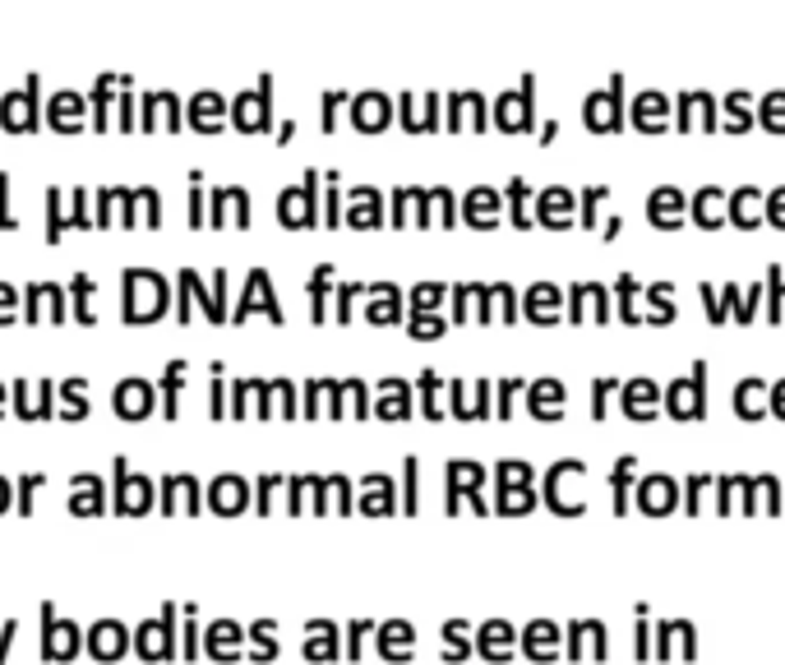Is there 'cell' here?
Here are the masks:
<instances>
[{
    "instance_id": "obj_18",
    "label": "cell",
    "mask_w": 785,
    "mask_h": 665,
    "mask_svg": "<svg viewBox=\"0 0 785 665\" xmlns=\"http://www.w3.org/2000/svg\"><path fill=\"white\" fill-rule=\"evenodd\" d=\"M513 647H518V629H513L508 619H485L481 629H476V652H481L485 661H508Z\"/></svg>"
},
{
    "instance_id": "obj_51",
    "label": "cell",
    "mask_w": 785,
    "mask_h": 665,
    "mask_svg": "<svg viewBox=\"0 0 785 665\" xmlns=\"http://www.w3.org/2000/svg\"><path fill=\"white\" fill-rule=\"evenodd\" d=\"M273 402H278V412H282V416H296V398H291V388H287V384H273Z\"/></svg>"
},
{
    "instance_id": "obj_6",
    "label": "cell",
    "mask_w": 785,
    "mask_h": 665,
    "mask_svg": "<svg viewBox=\"0 0 785 665\" xmlns=\"http://www.w3.org/2000/svg\"><path fill=\"white\" fill-rule=\"evenodd\" d=\"M582 476H587V462H578V458L555 462V467L541 476V504L550 508L555 518H582V499L568 495Z\"/></svg>"
},
{
    "instance_id": "obj_39",
    "label": "cell",
    "mask_w": 785,
    "mask_h": 665,
    "mask_svg": "<svg viewBox=\"0 0 785 665\" xmlns=\"http://www.w3.org/2000/svg\"><path fill=\"white\" fill-rule=\"evenodd\" d=\"M555 305H559V291L550 287V282H541V287L527 291V310H532L536 319H550L555 315Z\"/></svg>"
},
{
    "instance_id": "obj_36",
    "label": "cell",
    "mask_w": 785,
    "mask_h": 665,
    "mask_svg": "<svg viewBox=\"0 0 785 665\" xmlns=\"http://www.w3.org/2000/svg\"><path fill=\"white\" fill-rule=\"evenodd\" d=\"M282 485H287V476H259V481H254V513H259V518L273 513V499H278Z\"/></svg>"
},
{
    "instance_id": "obj_11",
    "label": "cell",
    "mask_w": 785,
    "mask_h": 665,
    "mask_svg": "<svg viewBox=\"0 0 785 665\" xmlns=\"http://www.w3.org/2000/svg\"><path fill=\"white\" fill-rule=\"evenodd\" d=\"M245 642H250V629H241L236 619H213V624L204 629V652H208V661H218V665L241 661Z\"/></svg>"
},
{
    "instance_id": "obj_5",
    "label": "cell",
    "mask_w": 785,
    "mask_h": 665,
    "mask_svg": "<svg viewBox=\"0 0 785 665\" xmlns=\"http://www.w3.org/2000/svg\"><path fill=\"white\" fill-rule=\"evenodd\" d=\"M84 638H88V629H79V624L65 615H56L51 601H42V661L47 665L74 661V656L84 652Z\"/></svg>"
},
{
    "instance_id": "obj_45",
    "label": "cell",
    "mask_w": 785,
    "mask_h": 665,
    "mask_svg": "<svg viewBox=\"0 0 785 665\" xmlns=\"http://www.w3.org/2000/svg\"><path fill=\"white\" fill-rule=\"evenodd\" d=\"M393 315H398V287H375L370 319H393Z\"/></svg>"
},
{
    "instance_id": "obj_34",
    "label": "cell",
    "mask_w": 785,
    "mask_h": 665,
    "mask_svg": "<svg viewBox=\"0 0 785 665\" xmlns=\"http://www.w3.org/2000/svg\"><path fill=\"white\" fill-rule=\"evenodd\" d=\"M47 485V476H37V472H28V476H19V485H14V513L19 518H33V504H37V490Z\"/></svg>"
},
{
    "instance_id": "obj_29",
    "label": "cell",
    "mask_w": 785,
    "mask_h": 665,
    "mask_svg": "<svg viewBox=\"0 0 785 665\" xmlns=\"http://www.w3.org/2000/svg\"><path fill=\"white\" fill-rule=\"evenodd\" d=\"M204 652V624H199V610L181 605V661H199Z\"/></svg>"
},
{
    "instance_id": "obj_35",
    "label": "cell",
    "mask_w": 785,
    "mask_h": 665,
    "mask_svg": "<svg viewBox=\"0 0 785 665\" xmlns=\"http://www.w3.org/2000/svg\"><path fill=\"white\" fill-rule=\"evenodd\" d=\"M375 629H379L375 619H351V624H347V642H342L347 661H361V656H365V638H370Z\"/></svg>"
},
{
    "instance_id": "obj_2",
    "label": "cell",
    "mask_w": 785,
    "mask_h": 665,
    "mask_svg": "<svg viewBox=\"0 0 785 665\" xmlns=\"http://www.w3.org/2000/svg\"><path fill=\"white\" fill-rule=\"evenodd\" d=\"M462 499L471 504L476 518H490V513H495V504L485 499V467H481V462L458 458V462H448V467H444V513H448V518L462 508Z\"/></svg>"
},
{
    "instance_id": "obj_21",
    "label": "cell",
    "mask_w": 785,
    "mask_h": 665,
    "mask_svg": "<svg viewBox=\"0 0 785 665\" xmlns=\"http://www.w3.org/2000/svg\"><path fill=\"white\" fill-rule=\"evenodd\" d=\"M633 476H638V458H619L615 472H610V508H615V518H628L633 513Z\"/></svg>"
},
{
    "instance_id": "obj_47",
    "label": "cell",
    "mask_w": 785,
    "mask_h": 665,
    "mask_svg": "<svg viewBox=\"0 0 785 665\" xmlns=\"http://www.w3.org/2000/svg\"><path fill=\"white\" fill-rule=\"evenodd\" d=\"M61 416H70V421H84V416H88V407H84V388H79V384H65Z\"/></svg>"
},
{
    "instance_id": "obj_43",
    "label": "cell",
    "mask_w": 785,
    "mask_h": 665,
    "mask_svg": "<svg viewBox=\"0 0 785 665\" xmlns=\"http://www.w3.org/2000/svg\"><path fill=\"white\" fill-rule=\"evenodd\" d=\"M675 647L684 661H698V629H693L689 619H675Z\"/></svg>"
},
{
    "instance_id": "obj_53",
    "label": "cell",
    "mask_w": 785,
    "mask_h": 665,
    "mask_svg": "<svg viewBox=\"0 0 785 665\" xmlns=\"http://www.w3.org/2000/svg\"><path fill=\"white\" fill-rule=\"evenodd\" d=\"M439 296H444L439 287H416V301H411V305H416V310H430V305H435Z\"/></svg>"
},
{
    "instance_id": "obj_7",
    "label": "cell",
    "mask_w": 785,
    "mask_h": 665,
    "mask_svg": "<svg viewBox=\"0 0 785 665\" xmlns=\"http://www.w3.org/2000/svg\"><path fill=\"white\" fill-rule=\"evenodd\" d=\"M204 485L194 481V476L176 472V476H162L157 481V508H162V518H199L204 513Z\"/></svg>"
},
{
    "instance_id": "obj_27",
    "label": "cell",
    "mask_w": 785,
    "mask_h": 665,
    "mask_svg": "<svg viewBox=\"0 0 785 665\" xmlns=\"http://www.w3.org/2000/svg\"><path fill=\"white\" fill-rule=\"evenodd\" d=\"M439 638H444V661H467V656L476 652V642H471V624H467V619H444V629H439Z\"/></svg>"
},
{
    "instance_id": "obj_42",
    "label": "cell",
    "mask_w": 785,
    "mask_h": 665,
    "mask_svg": "<svg viewBox=\"0 0 785 665\" xmlns=\"http://www.w3.org/2000/svg\"><path fill=\"white\" fill-rule=\"evenodd\" d=\"M785 495H781V481L776 476H762V518H781Z\"/></svg>"
},
{
    "instance_id": "obj_48",
    "label": "cell",
    "mask_w": 785,
    "mask_h": 665,
    "mask_svg": "<svg viewBox=\"0 0 785 665\" xmlns=\"http://www.w3.org/2000/svg\"><path fill=\"white\" fill-rule=\"evenodd\" d=\"M518 393H522L518 379H504V384H499V398H495V416H513V402H518Z\"/></svg>"
},
{
    "instance_id": "obj_49",
    "label": "cell",
    "mask_w": 785,
    "mask_h": 665,
    "mask_svg": "<svg viewBox=\"0 0 785 665\" xmlns=\"http://www.w3.org/2000/svg\"><path fill=\"white\" fill-rule=\"evenodd\" d=\"M14 638H19V619H5V624H0V665H5V656H10Z\"/></svg>"
},
{
    "instance_id": "obj_28",
    "label": "cell",
    "mask_w": 785,
    "mask_h": 665,
    "mask_svg": "<svg viewBox=\"0 0 785 665\" xmlns=\"http://www.w3.org/2000/svg\"><path fill=\"white\" fill-rule=\"evenodd\" d=\"M375 416H384V421H411V388L398 384V379H388L384 384V398H379Z\"/></svg>"
},
{
    "instance_id": "obj_20",
    "label": "cell",
    "mask_w": 785,
    "mask_h": 665,
    "mask_svg": "<svg viewBox=\"0 0 785 665\" xmlns=\"http://www.w3.org/2000/svg\"><path fill=\"white\" fill-rule=\"evenodd\" d=\"M522 656H532V661H555L559 656V624L555 619H532V624L522 629Z\"/></svg>"
},
{
    "instance_id": "obj_9",
    "label": "cell",
    "mask_w": 785,
    "mask_h": 665,
    "mask_svg": "<svg viewBox=\"0 0 785 665\" xmlns=\"http://www.w3.org/2000/svg\"><path fill=\"white\" fill-rule=\"evenodd\" d=\"M564 656L568 661L596 656V665L610 661V629H605L601 619H573V624H564Z\"/></svg>"
},
{
    "instance_id": "obj_32",
    "label": "cell",
    "mask_w": 785,
    "mask_h": 665,
    "mask_svg": "<svg viewBox=\"0 0 785 665\" xmlns=\"http://www.w3.org/2000/svg\"><path fill=\"white\" fill-rule=\"evenodd\" d=\"M416 508H421V462L407 458L402 462V513L416 518Z\"/></svg>"
},
{
    "instance_id": "obj_10",
    "label": "cell",
    "mask_w": 785,
    "mask_h": 665,
    "mask_svg": "<svg viewBox=\"0 0 785 665\" xmlns=\"http://www.w3.org/2000/svg\"><path fill=\"white\" fill-rule=\"evenodd\" d=\"M633 499H638V508L647 518H665V513L684 508V481H675V476H665V472H652L638 481Z\"/></svg>"
},
{
    "instance_id": "obj_12",
    "label": "cell",
    "mask_w": 785,
    "mask_h": 665,
    "mask_svg": "<svg viewBox=\"0 0 785 665\" xmlns=\"http://www.w3.org/2000/svg\"><path fill=\"white\" fill-rule=\"evenodd\" d=\"M84 652L93 661H121L125 652H134V633L125 629L121 619H97L84 638Z\"/></svg>"
},
{
    "instance_id": "obj_3",
    "label": "cell",
    "mask_w": 785,
    "mask_h": 665,
    "mask_svg": "<svg viewBox=\"0 0 785 665\" xmlns=\"http://www.w3.org/2000/svg\"><path fill=\"white\" fill-rule=\"evenodd\" d=\"M134 656H144V661H176L181 656V605H162L157 619H144L139 629H134Z\"/></svg>"
},
{
    "instance_id": "obj_41",
    "label": "cell",
    "mask_w": 785,
    "mask_h": 665,
    "mask_svg": "<svg viewBox=\"0 0 785 665\" xmlns=\"http://www.w3.org/2000/svg\"><path fill=\"white\" fill-rule=\"evenodd\" d=\"M675 656V619H661L652 638V661H670Z\"/></svg>"
},
{
    "instance_id": "obj_55",
    "label": "cell",
    "mask_w": 785,
    "mask_h": 665,
    "mask_svg": "<svg viewBox=\"0 0 785 665\" xmlns=\"http://www.w3.org/2000/svg\"><path fill=\"white\" fill-rule=\"evenodd\" d=\"M772 416H781V421H785V384L772 388Z\"/></svg>"
},
{
    "instance_id": "obj_24",
    "label": "cell",
    "mask_w": 785,
    "mask_h": 665,
    "mask_svg": "<svg viewBox=\"0 0 785 665\" xmlns=\"http://www.w3.org/2000/svg\"><path fill=\"white\" fill-rule=\"evenodd\" d=\"M125 291H130V301H125V315L130 319H148L162 310V301H157V282L153 278H125Z\"/></svg>"
},
{
    "instance_id": "obj_17",
    "label": "cell",
    "mask_w": 785,
    "mask_h": 665,
    "mask_svg": "<svg viewBox=\"0 0 785 665\" xmlns=\"http://www.w3.org/2000/svg\"><path fill=\"white\" fill-rule=\"evenodd\" d=\"M305 661H338L342 652V638H338V624L333 619H310L305 624V642H301Z\"/></svg>"
},
{
    "instance_id": "obj_8",
    "label": "cell",
    "mask_w": 785,
    "mask_h": 665,
    "mask_svg": "<svg viewBox=\"0 0 785 665\" xmlns=\"http://www.w3.org/2000/svg\"><path fill=\"white\" fill-rule=\"evenodd\" d=\"M665 412L675 421H702L707 416V365H693L689 379H675L665 388Z\"/></svg>"
},
{
    "instance_id": "obj_56",
    "label": "cell",
    "mask_w": 785,
    "mask_h": 665,
    "mask_svg": "<svg viewBox=\"0 0 785 665\" xmlns=\"http://www.w3.org/2000/svg\"><path fill=\"white\" fill-rule=\"evenodd\" d=\"M0 412H5V388H0Z\"/></svg>"
},
{
    "instance_id": "obj_15",
    "label": "cell",
    "mask_w": 785,
    "mask_h": 665,
    "mask_svg": "<svg viewBox=\"0 0 785 665\" xmlns=\"http://www.w3.org/2000/svg\"><path fill=\"white\" fill-rule=\"evenodd\" d=\"M661 402H665V393L652 379H633V384L619 388V412H624L628 421H656V416L665 412Z\"/></svg>"
},
{
    "instance_id": "obj_33",
    "label": "cell",
    "mask_w": 785,
    "mask_h": 665,
    "mask_svg": "<svg viewBox=\"0 0 785 665\" xmlns=\"http://www.w3.org/2000/svg\"><path fill=\"white\" fill-rule=\"evenodd\" d=\"M633 615H638V624H633V656L638 661H652V638H656V624L647 619V605H633Z\"/></svg>"
},
{
    "instance_id": "obj_16",
    "label": "cell",
    "mask_w": 785,
    "mask_h": 665,
    "mask_svg": "<svg viewBox=\"0 0 785 665\" xmlns=\"http://www.w3.org/2000/svg\"><path fill=\"white\" fill-rule=\"evenodd\" d=\"M107 481L102 476H93V472H79L70 481V513L74 518H102L107 513Z\"/></svg>"
},
{
    "instance_id": "obj_4",
    "label": "cell",
    "mask_w": 785,
    "mask_h": 665,
    "mask_svg": "<svg viewBox=\"0 0 785 665\" xmlns=\"http://www.w3.org/2000/svg\"><path fill=\"white\" fill-rule=\"evenodd\" d=\"M111 513L116 518H144V513H153V504H157V481H148V476H139V472H130V462L125 458H116V467H111Z\"/></svg>"
},
{
    "instance_id": "obj_19",
    "label": "cell",
    "mask_w": 785,
    "mask_h": 665,
    "mask_svg": "<svg viewBox=\"0 0 785 665\" xmlns=\"http://www.w3.org/2000/svg\"><path fill=\"white\" fill-rule=\"evenodd\" d=\"M375 647L384 661H407L411 647H416V629H411L407 619H388L375 629Z\"/></svg>"
},
{
    "instance_id": "obj_31",
    "label": "cell",
    "mask_w": 785,
    "mask_h": 665,
    "mask_svg": "<svg viewBox=\"0 0 785 665\" xmlns=\"http://www.w3.org/2000/svg\"><path fill=\"white\" fill-rule=\"evenodd\" d=\"M716 485V476H707V472H693V476H684V513L689 518H702V504H707V490Z\"/></svg>"
},
{
    "instance_id": "obj_44",
    "label": "cell",
    "mask_w": 785,
    "mask_h": 665,
    "mask_svg": "<svg viewBox=\"0 0 785 665\" xmlns=\"http://www.w3.org/2000/svg\"><path fill=\"white\" fill-rule=\"evenodd\" d=\"M421 412L430 416V421L444 416V407H439V375H421Z\"/></svg>"
},
{
    "instance_id": "obj_54",
    "label": "cell",
    "mask_w": 785,
    "mask_h": 665,
    "mask_svg": "<svg viewBox=\"0 0 785 665\" xmlns=\"http://www.w3.org/2000/svg\"><path fill=\"white\" fill-rule=\"evenodd\" d=\"M10 508H14V485L0 476V513H10Z\"/></svg>"
},
{
    "instance_id": "obj_14",
    "label": "cell",
    "mask_w": 785,
    "mask_h": 665,
    "mask_svg": "<svg viewBox=\"0 0 785 665\" xmlns=\"http://www.w3.org/2000/svg\"><path fill=\"white\" fill-rule=\"evenodd\" d=\"M208 508L218 513V518H241L245 508L254 504V490H250V481L245 476H218V481H208Z\"/></svg>"
},
{
    "instance_id": "obj_46",
    "label": "cell",
    "mask_w": 785,
    "mask_h": 665,
    "mask_svg": "<svg viewBox=\"0 0 785 665\" xmlns=\"http://www.w3.org/2000/svg\"><path fill=\"white\" fill-rule=\"evenodd\" d=\"M615 393H619L615 379H596V384H592V416H596V421L610 412V398H615Z\"/></svg>"
},
{
    "instance_id": "obj_37",
    "label": "cell",
    "mask_w": 785,
    "mask_h": 665,
    "mask_svg": "<svg viewBox=\"0 0 785 665\" xmlns=\"http://www.w3.org/2000/svg\"><path fill=\"white\" fill-rule=\"evenodd\" d=\"M181 384H185V365L176 361L167 370V379H162V416H167V421L181 412V407H176V398H181Z\"/></svg>"
},
{
    "instance_id": "obj_1",
    "label": "cell",
    "mask_w": 785,
    "mask_h": 665,
    "mask_svg": "<svg viewBox=\"0 0 785 665\" xmlns=\"http://www.w3.org/2000/svg\"><path fill=\"white\" fill-rule=\"evenodd\" d=\"M541 504V481L532 462L504 458L495 462V513L499 518H527Z\"/></svg>"
},
{
    "instance_id": "obj_22",
    "label": "cell",
    "mask_w": 785,
    "mask_h": 665,
    "mask_svg": "<svg viewBox=\"0 0 785 665\" xmlns=\"http://www.w3.org/2000/svg\"><path fill=\"white\" fill-rule=\"evenodd\" d=\"M564 384H555V379H541V384H532V393H527V412L536 416V421H559L564 416Z\"/></svg>"
},
{
    "instance_id": "obj_50",
    "label": "cell",
    "mask_w": 785,
    "mask_h": 665,
    "mask_svg": "<svg viewBox=\"0 0 785 665\" xmlns=\"http://www.w3.org/2000/svg\"><path fill=\"white\" fill-rule=\"evenodd\" d=\"M342 388H347V412L370 416V407H365V388L361 384H342Z\"/></svg>"
},
{
    "instance_id": "obj_23",
    "label": "cell",
    "mask_w": 785,
    "mask_h": 665,
    "mask_svg": "<svg viewBox=\"0 0 785 665\" xmlns=\"http://www.w3.org/2000/svg\"><path fill=\"white\" fill-rule=\"evenodd\" d=\"M735 412L739 421H758V416L772 412V388L762 384V379H744L735 388Z\"/></svg>"
},
{
    "instance_id": "obj_25",
    "label": "cell",
    "mask_w": 785,
    "mask_h": 665,
    "mask_svg": "<svg viewBox=\"0 0 785 665\" xmlns=\"http://www.w3.org/2000/svg\"><path fill=\"white\" fill-rule=\"evenodd\" d=\"M282 656V642H278V624L273 619H254L250 624V661L254 665H268Z\"/></svg>"
},
{
    "instance_id": "obj_40",
    "label": "cell",
    "mask_w": 785,
    "mask_h": 665,
    "mask_svg": "<svg viewBox=\"0 0 785 665\" xmlns=\"http://www.w3.org/2000/svg\"><path fill=\"white\" fill-rule=\"evenodd\" d=\"M679 204H684V199H679L675 190H661V194H656V199H652V218H656V227H679V222H675Z\"/></svg>"
},
{
    "instance_id": "obj_52",
    "label": "cell",
    "mask_w": 785,
    "mask_h": 665,
    "mask_svg": "<svg viewBox=\"0 0 785 665\" xmlns=\"http://www.w3.org/2000/svg\"><path fill=\"white\" fill-rule=\"evenodd\" d=\"M439 319H411V333H416V338H439Z\"/></svg>"
},
{
    "instance_id": "obj_38",
    "label": "cell",
    "mask_w": 785,
    "mask_h": 665,
    "mask_svg": "<svg viewBox=\"0 0 785 665\" xmlns=\"http://www.w3.org/2000/svg\"><path fill=\"white\" fill-rule=\"evenodd\" d=\"M739 490H744V476H716V513H721V518L735 513Z\"/></svg>"
},
{
    "instance_id": "obj_26",
    "label": "cell",
    "mask_w": 785,
    "mask_h": 665,
    "mask_svg": "<svg viewBox=\"0 0 785 665\" xmlns=\"http://www.w3.org/2000/svg\"><path fill=\"white\" fill-rule=\"evenodd\" d=\"M153 412V388L148 384H121L116 388V416L121 421H144Z\"/></svg>"
},
{
    "instance_id": "obj_30",
    "label": "cell",
    "mask_w": 785,
    "mask_h": 665,
    "mask_svg": "<svg viewBox=\"0 0 785 665\" xmlns=\"http://www.w3.org/2000/svg\"><path fill=\"white\" fill-rule=\"evenodd\" d=\"M314 504V476H291L287 481V518H305Z\"/></svg>"
},
{
    "instance_id": "obj_13",
    "label": "cell",
    "mask_w": 785,
    "mask_h": 665,
    "mask_svg": "<svg viewBox=\"0 0 785 665\" xmlns=\"http://www.w3.org/2000/svg\"><path fill=\"white\" fill-rule=\"evenodd\" d=\"M398 508H402V499H398V481L393 476H384V472L365 476L361 495H356V513L361 518H393Z\"/></svg>"
}]
</instances>
